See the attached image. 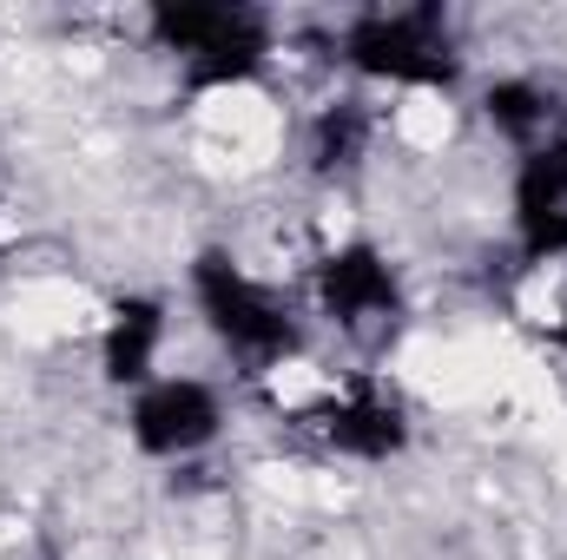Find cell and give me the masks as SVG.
Listing matches in <instances>:
<instances>
[{"label": "cell", "instance_id": "obj_2", "mask_svg": "<svg viewBox=\"0 0 567 560\" xmlns=\"http://www.w3.org/2000/svg\"><path fill=\"white\" fill-rule=\"evenodd\" d=\"M145 33L158 53L178 60L185 93H225L251 86L271 66V20L258 7H225V0H158L145 13Z\"/></svg>", "mask_w": 567, "mask_h": 560}, {"label": "cell", "instance_id": "obj_1", "mask_svg": "<svg viewBox=\"0 0 567 560\" xmlns=\"http://www.w3.org/2000/svg\"><path fill=\"white\" fill-rule=\"evenodd\" d=\"M192 297H198L205 330L218 336V350L245 376H271V370H284L303 350V323H297L290 297H284L278 283L251 278L225 251H198L192 258Z\"/></svg>", "mask_w": 567, "mask_h": 560}, {"label": "cell", "instance_id": "obj_10", "mask_svg": "<svg viewBox=\"0 0 567 560\" xmlns=\"http://www.w3.org/2000/svg\"><path fill=\"white\" fill-rule=\"evenodd\" d=\"M370 145H377L370 106H363V100H330V106H317V120H310L303 158H310L317 178H350V172L370 158Z\"/></svg>", "mask_w": 567, "mask_h": 560}, {"label": "cell", "instance_id": "obj_7", "mask_svg": "<svg viewBox=\"0 0 567 560\" xmlns=\"http://www.w3.org/2000/svg\"><path fill=\"white\" fill-rule=\"evenodd\" d=\"M508 218H515V251L528 265L567 258V139L522 152L515 165V191H508Z\"/></svg>", "mask_w": 567, "mask_h": 560}, {"label": "cell", "instance_id": "obj_9", "mask_svg": "<svg viewBox=\"0 0 567 560\" xmlns=\"http://www.w3.org/2000/svg\"><path fill=\"white\" fill-rule=\"evenodd\" d=\"M482 120L515 145V152H542V145L567 139L561 93L542 86V80H495V86L482 93Z\"/></svg>", "mask_w": 567, "mask_h": 560}, {"label": "cell", "instance_id": "obj_8", "mask_svg": "<svg viewBox=\"0 0 567 560\" xmlns=\"http://www.w3.org/2000/svg\"><path fill=\"white\" fill-rule=\"evenodd\" d=\"M158 350H165V303L158 297H120L106 310V330H100V370L106 383L120 390H145L152 370H158Z\"/></svg>", "mask_w": 567, "mask_h": 560}, {"label": "cell", "instance_id": "obj_4", "mask_svg": "<svg viewBox=\"0 0 567 560\" xmlns=\"http://www.w3.org/2000/svg\"><path fill=\"white\" fill-rule=\"evenodd\" d=\"M126 428H133V448L140 455H152V462H185V455H198V448L218 442L225 396L205 376H152L145 390H133Z\"/></svg>", "mask_w": 567, "mask_h": 560}, {"label": "cell", "instance_id": "obj_3", "mask_svg": "<svg viewBox=\"0 0 567 560\" xmlns=\"http://www.w3.org/2000/svg\"><path fill=\"white\" fill-rule=\"evenodd\" d=\"M337 60L363 80L429 86V93L462 86V66H468L449 7H370L337 33Z\"/></svg>", "mask_w": 567, "mask_h": 560}, {"label": "cell", "instance_id": "obj_11", "mask_svg": "<svg viewBox=\"0 0 567 560\" xmlns=\"http://www.w3.org/2000/svg\"><path fill=\"white\" fill-rule=\"evenodd\" d=\"M548 336H555V350H567V303H561V317H555V330H548Z\"/></svg>", "mask_w": 567, "mask_h": 560}, {"label": "cell", "instance_id": "obj_5", "mask_svg": "<svg viewBox=\"0 0 567 560\" xmlns=\"http://www.w3.org/2000/svg\"><path fill=\"white\" fill-rule=\"evenodd\" d=\"M310 283H317L323 317H330L337 330H350V336H383V330H396V317H403V283H396L390 258H383L377 245H343V251H330Z\"/></svg>", "mask_w": 567, "mask_h": 560}, {"label": "cell", "instance_id": "obj_6", "mask_svg": "<svg viewBox=\"0 0 567 560\" xmlns=\"http://www.w3.org/2000/svg\"><path fill=\"white\" fill-rule=\"evenodd\" d=\"M303 428L330 448V455H350V462H390L410 448V416L396 396H383L377 383H350L337 396H317L303 409Z\"/></svg>", "mask_w": 567, "mask_h": 560}]
</instances>
